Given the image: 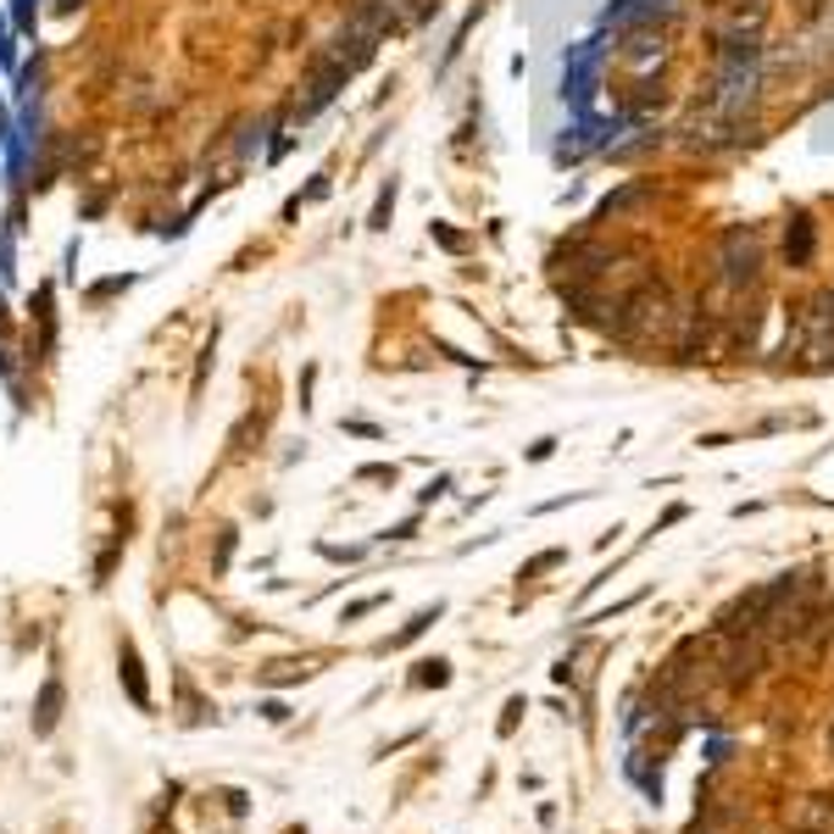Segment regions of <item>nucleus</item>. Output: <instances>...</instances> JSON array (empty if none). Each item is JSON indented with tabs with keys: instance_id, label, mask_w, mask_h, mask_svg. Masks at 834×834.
Listing matches in <instances>:
<instances>
[{
	"instance_id": "f257e3e1",
	"label": "nucleus",
	"mask_w": 834,
	"mask_h": 834,
	"mask_svg": "<svg viewBox=\"0 0 834 834\" xmlns=\"http://www.w3.org/2000/svg\"><path fill=\"white\" fill-rule=\"evenodd\" d=\"M745 284H757V234L729 228L723 234V290H745Z\"/></svg>"
},
{
	"instance_id": "f03ea898",
	"label": "nucleus",
	"mask_w": 834,
	"mask_h": 834,
	"mask_svg": "<svg viewBox=\"0 0 834 834\" xmlns=\"http://www.w3.org/2000/svg\"><path fill=\"white\" fill-rule=\"evenodd\" d=\"M801 357H807L812 368H829V362H834V290L818 295V301L807 306V340H801Z\"/></svg>"
},
{
	"instance_id": "7ed1b4c3",
	"label": "nucleus",
	"mask_w": 834,
	"mask_h": 834,
	"mask_svg": "<svg viewBox=\"0 0 834 834\" xmlns=\"http://www.w3.org/2000/svg\"><path fill=\"white\" fill-rule=\"evenodd\" d=\"M56 723H61V679H50V685L40 690V707H34V734L45 740Z\"/></svg>"
},
{
	"instance_id": "20e7f679",
	"label": "nucleus",
	"mask_w": 834,
	"mask_h": 834,
	"mask_svg": "<svg viewBox=\"0 0 834 834\" xmlns=\"http://www.w3.org/2000/svg\"><path fill=\"white\" fill-rule=\"evenodd\" d=\"M117 662H123V685H128V701H134V707H150V690H145V674H139V656H134V645H128V640H123Z\"/></svg>"
},
{
	"instance_id": "39448f33",
	"label": "nucleus",
	"mask_w": 834,
	"mask_h": 834,
	"mask_svg": "<svg viewBox=\"0 0 834 834\" xmlns=\"http://www.w3.org/2000/svg\"><path fill=\"white\" fill-rule=\"evenodd\" d=\"M812 257V217H796L790 223V234H785V262L790 268H801Z\"/></svg>"
},
{
	"instance_id": "423d86ee",
	"label": "nucleus",
	"mask_w": 834,
	"mask_h": 834,
	"mask_svg": "<svg viewBox=\"0 0 834 834\" xmlns=\"http://www.w3.org/2000/svg\"><path fill=\"white\" fill-rule=\"evenodd\" d=\"M435 618H440V607H429V612H417V618H412V623H406V629H401V634L390 640V645H406V640H417V634H424V629H429Z\"/></svg>"
},
{
	"instance_id": "0eeeda50",
	"label": "nucleus",
	"mask_w": 834,
	"mask_h": 834,
	"mask_svg": "<svg viewBox=\"0 0 834 834\" xmlns=\"http://www.w3.org/2000/svg\"><path fill=\"white\" fill-rule=\"evenodd\" d=\"M446 679H451V662H424V674H417V679H412V685H424V690H429V685H435V690H440V685H446Z\"/></svg>"
},
{
	"instance_id": "6e6552de",
	"label": "nucleus",
	"mask_w": 834,
	"mask_h": 834,
	"mask_svg": "<svg viewBox=\"0 0 834 834\" xmlns=\"http://www.w3.org/2000/svg\"><path fill=\"white\" fill-rule=\"evenodd\" d=\"M823 823H829V801H823V796H812V807L801 812V829H807V834H818Z\"/></svg>"
},
{
	"instance_id": "1a4fd4ad",
	"label": "nucleus",
	"mask_w": 834,
	"mask_h": 834,
	"mask_svg": "<svg viewBox=\"0 0 834 834\" xmlns=\"http://www.w3.org/2000/svg\"><path fill=\"white\" fill-rule=\"evenodd\" d=\"M390 206H395V184H390V190L379 195V212H373V228H384V223H390Z\"/></svg>"
},
{
	"instance_id": "9d476101",
	"label": "nucleus",
	"mask_w": 834,
	"mask_h": 834,
	"mask_svg": "<svg viewBox=\"0 0 834 834\" xmlns=\"http://www.w3.org/2000/svg\"><path fill=\"white\" fill-rule=\"evenodd\" d=\"M562 562V551H545V556H534L529 567H523V578H534V573H545V567H556Z\"/></svg>"
},
{
	"instance_id": "9b49d317",
	"label": "nucleus",
	"mask_w": 834,
	"mask_h": 834,
	"mask_svg": "<svg viewBox=\"0 0 834 834\" xmlns=\"http://www.w3.org/2000/svg\"><path fill=\"white\" fill-rule=\"evenodd\" d=\"M829 751H834V729H829Z\"/></svg>"
}]
</instances>
